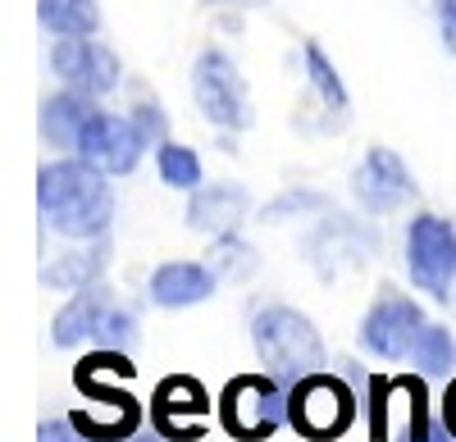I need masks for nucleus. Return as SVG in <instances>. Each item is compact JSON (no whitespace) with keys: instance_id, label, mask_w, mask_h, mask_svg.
<instances>
[{"instance_id":"obj_1","label":"nucleus","mask_w":456,"mask_h":442,"mask_svg":"<svg viewBox=\"0 0 456 442\" xmlns=\"http://www.w3.org/2000/svg\"><path fill=\"white\" fill-rule=\"evenodd\" d=\"M110 173H101L87 160H55L37 173V205L42 219L64 233V237H105L114 224V192H110Z\"/></svg>"},{"instance_id":"obj_2","label":"nucleus","mask_w":456,"mask_h":442,"mask_svg":"<svg viewBox=\"0 0 456 442\" xmlns=\"http://www.w3.org/2000/svg\"><path fill=\"white\" fill-rule=\"evenodd\" d=\"M133 374H137V365H128V356L114 351V347L87 356L78 370H73V383H78L83 397L92 401L87 411L73 415V424H78L92 442H119V438H133L137 433V424H142L137 397L105 383V379H133Z\"/></svg>"},{"instance_id":"obj_3","label":"nucleus","mask_w":456,"mask_h":442,"mask_svg":"<svg viewBox=\"0 0 456 442\" xmlns=\"http://www.w3.org/2000/svg\"><path fill=\"white\" fill-rule=\"evenodd\" d=\"M251 347H256L260 365L283 388H292L306 374L324 370L320 328L301 310H292V306H265V310H256V319H251Z\"/></svg>"},{"instance_id":"obj_4","label":"nucleus","mask_w":456,"mask_h":442,"mask_svg":"<svg viewBox=\"0 0 456 442\" xmlns=\"http://www.w3.org/2000/svg\"><path fill=\"white\" fill-rule=\"evenodd\" d=\"M219 420L238 442H265L288 424V388L265 374H238L219 397Z\"/></svg>"},{"instance_id":"obj_5","label":"nucleus","mask_w":456,"mask_h":442,"mask_svg":"<svg viewBox=\"0 0 456 442\" xmlns=\"http://www.w3.org/2000/svg\"><path fill=\"white\" fill-rule=\"evenodd\" d=\"M352 420H356V397L338 374L315 370V374H306L301 383L288 388V424L301 438L333 442L352 429Z\"/></svg>"},{"instance_id":"obj_6","label":"nucleus","mask_w":456,"mask_h":442,"mask_svg":"<svg viewBox=\"0 0 456 442\" xmlns=\"http://www.w3.org/2000/svg\"><path fill=\"white\" fill-rule=\"evenodd\" d=\"M406 269L411 283L429 292L434 301H447L456 283V229L438 214H420L406 229Z\"/></svg>"},{"instance_id":"obj_7","label":"nucleus","mask_w":456,"mask_h":442,"mask_svg":"<svg viewBox=\"0 0 456 442\" xmlns=\"http://www.w3.org/2000/svg\"><path fill=\"white\" fill-rule=\"evenodd\" d=\"M192 92H197V105L201 115L215 124V128H247L251 124V100H247V83L238 64L228 60L224 51H206L192 68Z\"/></svg>"},{"instance_id":"obj_8","label":"nucleus","mask_w":456,"mask_h":442,"mask_svg":"<svg viewBox=\"0 0 456 442\" xmlns=\"http://www.w3.org/2000/svg\"><path fill=\"white\" fill-rule=\"evenodd\" d=\"M425 328V315L420 306H415L411 297H397V292H388V297H379L365 319H361V347L379 360H406L415 338H420Z\"/></svg>"},{"instance_id":"obj_9","label":"nucleus","mask_w":456,"mask_h":442,"mask_svg":"<svg viewBox=\"0 0 456 442\" xmlns=\"http://www.w3.org/2000/svg\"><path fill=\"white\" fill-rule=\"evenodd\" d=\"M142 133H137V124L133 119H119V115H96L83 124V133H78V160H87V165H96L101 173H133L137 169V160H142Z\"/></svg>"},{"instance_id":"obj_10","label":"nucleus","mask_w":456,"mask_h":442,"mask_svg":"<svg viewBox=\"0 0 456 442\" xmlns=\"http://www.w3.org/2000/svg\"><path fill=\"white\" fill-rule=\"evenodd\" d=\"M51 68L60 73V83H69L83 96H105L119 87V60L92 36H60L51 51Z\"/></svg>"},{"instance_id":"obj_11","label":"nucleus","mask_w":456,"mask_h":442,"mask_svg":"<svg viewBox=\"0 0 456 442\" xmlns=\"http://www.w3.org/2000/svg\"><path fill=\"white\" fill-rule=\"evenodd\" d=\"M352 192L370 214H388V210H397L415 197V178L406 173V165L388 151V146H374L352 173Z\"/></svg>"},{"instance_id":"obj_12","label":"nucleus","mask_w":456,"mask_h":442,"mask_svg":"<svg viewBox=\"0 0 456 442\" xmlns=\"http://www.w3.org/2000/svg\"><path fill=\"white\" fill-rule=\"evenodd\" d=\"M210 411V397L197 379L174 374L156 388V406H151V420H156L160 438L187 442V438H201V415Z\"/></svg>"},{"instance_id":"obj_13","label":"nucleus","mask_w":456,"mask_h":442,"mask_svg":"<svg viewBox=\"0 0 456 442\" xmlns=\"http://www.w3.org/2000/svg\"><path fill=\"white\" fill-rule=\"evenodd\" d=\"M219 274L210 265H192V261H169L151 274V301L165 310H183V306H201L215 297Z\"/></svg>"},{"instance_id":"obj_14","label":"nucleus","mask_w":456,"mask_h":442,"mask_svg":"<svg viewBox=\"0 0 456 442\" xmlns=\"http://www.w3.org/2000/svg\"><path fill=\"white\" fill-rule=\"evenodd\" d=\"M251 210V197L238 188V182H210V188H197L192 201H187V224L201 233H233Z\"/></svg>"},{"instance_id":"obj_15","label":"nucleus","mask_w":456,"mask_h":442,"mask_svg":"<svg viewBox=\"0 0 456 442\" xmlns=\"http://www.w3.org/2000/svg\"><path fill=\"white\" fill-rule=\"evenodd\" d=\"M105 315H110V292L101 287V283H87V287H78L69 297V306L55 315V324H51V342L55 347H78L83 338H96L101 334V324H105Z\"/></svg>"},{"instance_id":"obj_16","label":"nucleus","mask_w":456,"mask_h":442,"mask_svg":"<svg viewBox=\"0 0 456 442\" xmlns=\"http://www.w3.org/2000/svg\"><path fill=\"white\" fill-rule=\"evenodd\" d=\"M96 115L92 109V96H83V92H60V96H51L46 105H42V133H46V141H55V146H78V133H83V124Z\"/></svg>"},{"instance_id":"obj_17","label":"nucleus","mask_w":456,"mask_h":442,"mask_svg":"<svg viewBox=\"0 0 456 442\" xmlns=\"http://www.w3.org/2000/svg\"><path fill=\"white\" fill-rule=\"evenodd\" d=\"M105 261H110L105 242H96L92 251H69V255H60L55 265L42 269V283L46 287H64V292H78V287H87V283H96L105 274Z\"/></svg>"},{"instance_id":"obj_18","label":"nucleus","mask_w":456,"mask_h":442,"mask_svg":"<svg viewBox=\"0 0 456 442\" xmlns=\"http://www.w3.org/2000/svg\"><path fill=\"white\" fill-rule=\"evenodd\" d=\"M37 14L55 36H92L101 28L96 0H37Z\"/></svg>"},{"instance_id":"obj_19","label":"nucleus","mask_w":456,"mask_h":442,"mask_svg":"<svg viewBox=\"0 0 456 442\" xmlns=\"http://www.w3.org/2000/svg\"><path fill=\"white\" fill-rule=\"evenodd\" d=\"M206 265H210L219 278H228V283H242V278H251V274L260 269V255H256L238 233H219V237L210 242V251H206Z\"/></svg>"},{"instance_id":"obj_20","label":"nucleus","mask_w":456,"mask_h":442,"mask_svg":"<svg viewBox=\"0 0 456 442\" xmlns=\"http://www.w3.org/2000/svg\"><path fill=\"white\" fill-rule=\"evenodd\" d=\"M411 360H415V370L429 374V379H447L452 374V365H456V342L443 324H425L420 328V338H415L411 347Z\"/></svg>"},{"instance_id":"obj_21","label":"nucleus","mask_w":456,"mask_h":442,"mask_svg":"<svg viewBox=\"0 0 456 442\" xmlns=\"http://www.w3.org/2000/svg\"><path fill=\"white\" fill-rule=\"evenodd\" d=\"M156 165H160V178L178 192H197L201 188V160L192 146H178V141H160L156 151Z\"/></svg>"},{"instance_id":"obj_22","label":"nucleus","mask_w":456,"mask_h":442,"mask_svg":"<svg viewBox=\"0 0 456 442\" xmlns=\"http://www.w3.org/2000/svg\"><path fill=\"white\" fill-rule=\"evenodd\" d=\"M306 73H311V83H315V92H320V100L329 105V109H347V87H342V78H338V68L324 60V51L315 46V42H306Z\"/></svg>"},{"instance_id":"obj_23","label":"nucleus","mask_w":456,"mask_h":442,"mask_svg":"<svg viewBox=\"0 0 456 442\" xmlns=\"http://www.w3.org/2000/svg\"><path fill=\"white\" fill-rule=\"evenodd\" d=\"M105 347H114V351H119V347H128L133 338H137V319L128 315V310H114L110 306V315H105V324H101V334H96Z\"/></svg>"},{"instance_id":"obj_24","label":"nucleus","mask_w":456,"mask_h":442,"mask_svg":"<svg viewBox=\"0 0 456 442\" xmlns=\"http://www.w3.org/2000/svg\"><path fill=\"white\" fill-rule=\"evenodd\" d=\"M133 124H137V133H142V141H146V146L165 137V115H160V105H137Z\"/></svg>"},{"instance_id":"obj_25","label":"nucleus","mask_w":456,"mask_h":442,"mask_svg":"<svg viewBox=\"0 0 456 442\" xmlns=\"http://www.w3.org/2000/svg\"><path fill=\"white\" fill-rule=\"evenodd\" d=\"M37 442H92L73 420H51V424H42L37 429Z\"/></svg>"},{"instance_id":"obj_26","label":"nucleus","mask_w":456,"mask_h":442,"mask_svg":"<svg viewBox=\"0 0 456 442\" xmlns=\"http://www.w3.org/2000/svg\"><path fill=\"white\" fill-rule=\"evenodd\" d=\"M438 23H443V42L456 55V0H438Z\"/></svg>"},{"instance_id":"obj_27","label":"nucleus","mask_w":456,"mask_h":442,"mask_svg":"<svg viewBox=\"0 0 456 442\" xmlns=\"http://www.w3.org/2000/svg\"><path fill=\"white\" fill-rule=\"evenodd\" d=\"M397 442H456V433H452V429H447V424L438 420V424H434L429 433H420V438H411V433H397Z\"/></svg>"},{"instance_id":"obj_28","label":"nucleus","mask_w":456,"mask_h":442,"mask_svg":"<svg viewBox=\"0 0 456 442\" xmlns=\"http://www.w3.org/2000/svg\"><path fill=\"white\" fill-rule=\"evenodd\" d=\"M443 424L456 433V379H452V388H447V397H443Z\"/></svg>"},{"instance_id":"obj_29","label":"nucleus","mask_w":456,"mask_h":442,"mask_svg":"<svg viewBox=\"0 0 456 442\" xmlns=\"http://www.w3.org/2000/svg\"><path fill=\"white\" fill-rule=\"evenodd\" d=\"M133 442H165V438H160V433H156V438H133Z\"/></svg>"}]
</instances>
